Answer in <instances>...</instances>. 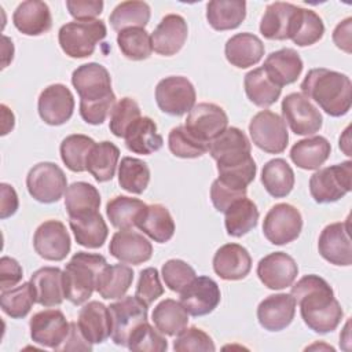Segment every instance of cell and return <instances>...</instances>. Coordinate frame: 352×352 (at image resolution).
<instances>
[{
  "label": "cell",
  "mask_w": 352,
  "mask_h": 352,
  "mask_svg": "<svg viewBox=\"0 0 352 352\" xmlns=\"http://www.w3.org/2000/svg\"><path fill=\"white\" fill-rule=\"evenodd\" d=\"M261 183L271 197L283 198L294 187V172L283 158H274L263 166Z\"/></svg>",
  "instance_id": "f35d334b"
},
{
  "label": "cell",
  "mask_w": 352,
  "mask_h": 352,
  "mask_svg": "<svg viewBox=\"0 0 352 352\" xmlns=\"http://www.w3.org/2000/svg\"><path fill=\"white\" fill-rule=\"evenodd\" d=\"M246 16L243 0H213L206 6V19L219 32L236 29Z\"/></svg>",
  "instance_id": "e575fe53"
},
{
  "label": "cell",
  "mask_w": 352,
  "mask_h": 352,
  "mask_svg": "<svg viewBox=\"0 0 352 352\" xmlns=\"http://www.w3.org/2000/svg\"><path fill=\"white\" fill-rule=\"evenodd\" d=\"M331 146L324 136L301 139L290 148V160L301 169H319L330 157Z\"/></svg>",
  "instance_id": "d6a6232c"
},
{
  "label": "cell",
  "mask_w": 352,
  "mask_h": 352,
  "mask_svg": "<svg viewBox=\"0 0 352 352\" xmlns=\"http://www.w3.org/2000/svg\"><path fill=\"white\" fill-rule=\"evenodd\" d=\"M150 7L144 1H122L110 14L109 21L116 32L129 28H144L150 21Z\"/></svg>",
  "instance_id": "ee69618b"
},
{
  "label": "cell",
  "mask_w": 352,
  "mask_h": 352,
  "mask_svg": "<svg viewBox=\"0 0 352 352\" xmlns=\"http://www.w3.org/2000/svg\"><path fill=\"white\" fill-rule=\"evenodd\" d=\"M173 349L177 352H213L216 351V346L208 333L199 327L191 326L188 329L186 327L176 336Z\"/></svg>",
  "instance_id": "11a10c76"
},
{
  "label": "cell",
  "mask_w": 352,
  "mask_h": 352,
  "mask_svg": "<svg viewBox=\"0 0 352 352\" xmlns=\"http://www.w3.org/2000/svg\"><path fill=\"white\" fill-rule=\"evenodd\" d=\"M195 88L187 77L169 76L155 87V102L161 111L180 117L195 106Z\"/></svg>",
  "instance_id": "30bf717a"
},
{
  "label": "cell",
  "mask_w": 352,
  "mask_h": 352,
  "mask_svg": "<svg viewBox=\"0 0 352 352\" xmlns=\"http://www.w3.org/2000/svg\"><path fill=\"white\" fill-rule=\"evenodd\" d=\"M0 194H1V198H0V217L7 219L18 210V206H19L18 195H16V191L14 190V187L7 184V183L0 184Z\"/></svg>",
  "instance_id": "6125c7cd"
},
{
  "label": "cell",
  "mask_w": 352,
  "mask_h": 352,
  "mask_svg": "<svg viewBox=\"0 0 352 352\" xmlns=\"http://www.w3.org/2000/svg\"><path fill=\"white\" fill-rule=\"evenodd\" d=\"M22 279V267L19 263L8 256H3L0 260V289L7 290L15 287Z\"/></svg>",
  "instance_id": "94428289"
},
{
  "label": "cell",
  "mask_w": 352,
  "mask_h": 352,
  "mask_svg": "<svg viewBox=\"0 0 352 352\" xmlns=\"http://www.w3.org/2000/svg\"><path fill=\"white\" fill-rule=\"evenodd\" d=\"M139 117H142L139 104L131 98H122L111 110L109 129L114 136L124 138L129 125Z\"/></svg>",
  "instance_id": "db71d44e"
},
{
  "label": "cell",
  "mask_w": 352,
  "mask_h": 352,
  "mask_svg": "<svg viewBox=\"0 0 352 352\" xmlns=\"http://www.w3.org/2000/svg\"><path fill=\"white\" fill-rule=\"evenodd\" d=\"M69 14L77 21H91L103 11L102 0H67Z\"/></svg>",
  "instance_id": "91938a15"
},
{
  "label": "cell",
  "mask_w": 352,
  "mask_h": 352,
  "mask_svg": "<svg viewBox=\"0 0 352 352\" xmlns=\"http://www.w3.org/2000/svg\"><path fill=\"white\" fill-rule=\"evenodd\" d=\"M302 230V216L290 204L274 205L264 217L263 232L272 245H286L298 238Z\"/></svg>",
  "instance_id": "8fae6325"
},
{
  "label": "cell",
  "mask_w": 352,
  "mask_h": 352,
  "mask_svg": "<svg viewBox=\"0 0 352 352\" xmlns=\"http://www.w3.org/2000/svg\"><path fill=\"white\" fill-rule=\"evenodd\" d=\"M298 8V6L285 1L268 4L260 22V33L268 40L290 38Z\"/></svg>",
  "instance_id": "d4e9b609"
},
{
  "label": "cell",
  "mask_w": 352,
  "mask_h": 352,
  "mask_svg": "<svg viewBox=\"0 0 352 352\" xmlns=\"http://www.w3.org/2000/svg\"><path fill=\"white\" fill-rule=\"evenodd\" d=\"M109 252L121 263L139 265L151 258L153 245L146 236L136 231L120 230L111 236Z\"/></svg>",
  "instance_id": "7402d4cb"
},
{
  "label": "cell",
  "mask_w": 352,
  "mask_h": 352,
  "mask_svg": "<svg viewBox=\"0 0 352 352\" xmlns=\"http://www.w3.org/2000/svg\"><path fill=\"white\" fill-rule=\"evenodd\" d=\"M33 342L58 351L70 334V323L59 309H44L29 322Z\"/></svg>",
  "instance_id": "4fadbf2b"
},
{
  "label": "cell",
  "mask_w": 352,
  "mask_h": 352,
  "mask_svg": "<svg viewBox=\"0 0 352 352\" xmlns=\"http://www.w3.org/2000/svg\"><path fill=\"white\" fill-rule=\"evenodd\" d=\"M302 67V59L293 48H282L271 52L263 65V69L270 80L280 88L297 81Z\"/></svg>",
  "instance_id": "83f0119b"
},
{
  "label": "cell",
  "mask_w": 352,
  "mask_h": 352,
  "mask_svg": "<svg viewBox=\"0 0 352 352\" xmlns=\"http://www.w3.org/2000/svg\"><path fill=\"white\" fill-rule=\"evenodd\" d=\"M106 34L107 28L102 19L73 21L60 26L58 41L67 56L80 59L91 56Z\"/></svg>",
  "instance_id": "277c9868"
},
{
  "label": "cell",
  "mask_w": 352,
  "mask_h": 352,
  "mask_svg": "<svg viewBox=\"0 0 352 352\" xmlns=\"http://www.w3.org/2000/svg\"><path fill=\"white\" fill-rule=\"evenodd\" d=\"M143 234L158 243H165L175 234V221L168 208L161 204L147 205V209L136 226Z\"/></svg>",
  "instance_id": "8d00e7d4"
},
{
  "label": "cell",
  "mask_w": 352,
  "mask_h": 352,
  "mask_svg": "<svg viewBox=\"0 0 352 352\" xmlns=\"http://www.w3.org/2000/svg\"><path fill=\"white\" fill-rule=\"evenodd\" d=\"M248 188L235 187L228 183H224L219 177L212 183L210 187V201L217 212H226V209L239 198L246 197Z\"/></svg>",
  "instance_id": "6f0895ef"
},
{
  "label": "cell",
  "mask_w": 352,
  "mask_h": 352,
  "mask_svg": "<svg viewBox=\"0 0 352 352\" xmlns=\"http://www.w3.org/2000/svg\"><path fill=\"white\" fill-rule=\"evenodd\" d=\"M257 276L271 290H282L293 285L298 275L297 263L285 252L264 256L257 264Z\"/></svg>",
  "instance_id": "ac0fdd59"
},
{
  "label": "cell",
  "mask_w": 352,
  "mask_h": 352,
  "mask_svg": "<svg viewBox=\"0 0 352 352\" xmlns=\"http://www.w3.org/2000/svg\"><path fill=\"white\" fill-rule=\"evenodd\" d=\"M36 253L48 261H62L70 252L72 241L65 224L59 220L41 223L33 236Z\"/></svg>",
  "instance_id": "9a60e30c"
},
{
  "label": "cell",
  "mask_w": 352,
  "mask_h": 352,
  "mask_svg": "<svg viewBox=\"0 0 352 352\" xmlns=\"http://www.w3.org/2000/svg\"><path fill=\"white\" fill-rule=\"evenodd\" d=\"M324 33L322 18L312 10L298 8V14L290 34V40L298 47H307L318 43Z\"/></svg>",
  "instance_id": "c3c4849f"
},
{
  "label": "cell",
  "mask_w": 352,
  "mask_h": 352,
  "mask_svg": "<svg viewBox=\"0 0 352 352\" xmlns=\"http://www.w3.org/2000/svg\"><path fill=\"white\" fill-rule=\"evenodd\" d=\"M213 270L224 280H239L250 272L252 257L242 245L226 243L213 256Z\"/></svg>",
  "instance_id": "cb8c5ba5"
},
{
  "label": "cell",
  "mask_w": 352,
  "mask_h": 352,
  "mask_svg": "<svg viewBox=\"0 0 352 352\" xmlns=\"http://www.w3.org/2000/svg\"><path fill=\"white\" fill-rule=\"evenodd\" d=\"M296 300L292 294L278 293L265 297L257 307V319L263 329L280 331L294 319Z\"/></svg>",
  "instance_id": "603a6c76"
},
{
  "label": "cell",
  "mask_w": 352,
  "mask_h": 352,
  "mask_svg": "<svg viewBox=\"0 0 352 352\" xmlns=\"http://www.w3.org/2000/svg\"><path fill=\"white\" fill-rule=\"evenodd\" d=\"M26 187L36 201L41 204L58 202L67 188V179L62 168L54 162H38L26 176Z\"/></svg>",
  "instance_id": "8992f818"
},
{
  "label": "cell",
  "mask_w": 352,
  "mask_h": 352,
  "mask_svg": "<svg viewBox=\"0 0 352 352\" xmlns=\"http://www.w3.org/2000/svg\"><path fill=\"white\" fill-rule=\"evenodd\" d=\"M351 25L352 18L348 16L342 22H340L333 32L334 44L346 54H351Z\"/></svg>",
  "instance_id": "e7e4bbea"
},
{
  "label": "cell",
  "mask_w": 352,
  "mask_h": 352,
  "mask_svg": "<svg viewBox=\"0 0 352 352\" xmlns=\"http://www.w3.org/2000/svg\"><path fill=\"white\" fill-rule=\"evenodd\" d=\"M320 256L334 265L348 267L352 264V246L349 236V219L326 226L318 241Z\"/></svg>",
  "instance_id": "e0dca14e"
},
{
  "label": "cell",
  "mask_w": 352,
  "mask_h": 352,
  "mask_svg": "<svg viewBox=\"0 0 352 352\" xmlns=\"http://www.w3.org/2000/svg\"><path fill=\"white\" fill-rule=\"evenodd\" d=\"M150 182L148 165L135 157H124L118 165V184L131 194H142Z\"/></svg>",
  "instance_id": "bcb514c9"
},
{
  "label": "cell",
  "mask_w": 352,
  "mask_h": 352,
  "mask_svg": "<svg viewBox=\"0 0 352 352\" xmlns=\"http://www.w3.org/2000/svg\"><path fill=\"white\" fill-rule=\"evenodd\" d=\"M77 326L91 344H102L111 336V315L109 307L99 301H89L78 312Z\"/></svg>",
  "instance_id": "484cf974"
},
{
  "label": "cell",
  "mask_w": 352,
  "mask_h": 352,
  "mask_svg": "<svg viewBox=\"0 0 352 352\" xmlns=\"http://www.w3.org/2000/svg\"><path fill=\"white\" fill-rule=\"evenodd\" d=\"M243 87L248 99L258 107H270L279 99L282 92V88L270 80L263 67L246 73Z\"/></svg>",
  "instance_id": "b9f144b4"
},
{
  "label": "cell",
  "mask_w": 352,
  "mask_h": 352,
  "mask_svg": "<svg viewBox=\"0 0 352 352\" xmlns=\"http://www.w3.org/2000/svg\"><path fill=\"white\" fill-rule=\"evenodd\" d=\"M69 226L76 242L88 249L102 248L109 235L107 224L98 210L69 217Z\"/></svg>",
  "instance_id": "4dcf8cb0"
},
{
  "label": "cell",
  "mask_w": 352,
  "mask_h": 352,
  "mask_svg": "<svg viewBox=\"0 0 352 352\" xmlns=\"http://www.w3.org/2000/svg\"><path fill=\"white\" fill-rule=\"evenodd\" d=\"M227 60L239 69L257 65L264 55V44L260 37L253 33H238L230 37L224 47Z\"/></svg>",
  "instance_id": "f1b7e54d"
},
{
  "label": "cell",
  "mask_w": 352,
  "mask_h": 352,
  "mask_svg": "<svg viewBox=\"0 0 352 352\" xmlns=\"http://www.w3.org/2000/svg\"><path fill=\"white\" fill-rule=\"evenodd\" d=\"M162 294H164V286L160 280L158 270L154 267L142 270L138 285H136L135 296L148 307Z\"/></svg>",
  "instance_id": "9f6ffc18"
},
{
  "label": "cell",
  "mask_w": 352,
  "mask_h": 352,
  "mask_svg": "<svg viewBox=\"0 0 352 352\" xmlns=\"http://www.w3.org/2000/svg\"><path fill=\"white\" fill-rule=\"evenodd\" d=\"M14 26L25 36H40L52 26L48 6L40 0L22 1L12 14Z\"/></svg>",
  "instance_id": "4316f807"
},
{
  "label": "cell",
  "mask_w": 352,
  "mask_h": 352,
  "mask_svg": "<svg viewBox=\"0 0 352 352\" xmlns=\"http://www.w3.org/2000/svg\"><path fill=\"white\" fill-rule=\"evenodd\" d=\"M146 209L147 205L138 198L117 195L107 202L106 214L117 230H132L138 226Z\"/></svg>",
  "instance_id": "d590c367"
},
{
  "label": "cell",
  "mask_w": 352,
  "mask_h": 352,
  "mask_svg": "<svg viewBox=\"0 0 352 352\" xmlns=\"http://www.w3.org/2000/svg\"><path fill=\"white\" fill-rule=\"evenodd\" d=\"M162 279L169 290L182 293L195 278V270L180 258L168 260L161 270Z\"/></svg>",
  "instance_id": "f5cc1de1"
},
{
  "label": "cell",
  "mask_w": 352,
  "mask_h": 352,
  "mask_svg": "<svg viewBox=\"0 0 352 352\" xmlns=\"http://www.w3.org/2000/svg\"><path fill=\"white\" fill-rule=\"evenodd\" d=\"M352 162L344 161L316 170L309 179V194L318 204L337 202L352 188Z\"/></svg>",
  "instance_id": "5b68a950"
},
{
  "label": "cell",
  "mask_w": 352,
  "mask_h": 352,
  "mask_svg": "<svg viewBox=\"0 0 352 352\" xmlns=\"http://www.w3.org/2000/svg\"><path fill=\"white\" fill-rule=\"evenodd\" d=\"M155 329L165 336H177L188 324V314L180 301L165 298L155 305L151 314Z\"/></svg>",
  "instance_id": "ab89813d"
},
{
  "label": "cell",
  "mask_w": 352,
  "mask_h": 352,
  "mask_svg": "<svg viewBox=\"0 0 352 352\" xmlns=\"http://www.w3.org/2000/svg\"><path fill=\"white\" fill-rule=\"evenodd\" d=\"M125 146L129 151L143 155H150L158 151L164 139L157 132V124L150 117H139L133 121L124 136Z\"/></svg>",
  "instance_id": "1f68e13d"
},
{
  "label": "cell",
  "mask_w": 352,
  "mask_h": 352,
  "mask_svg": "<svg viewBox=\"0 0 352 352\" xmlns=\"http://www.w3.org/2000/svg\"><path fill=\"white\" fill-rule=\"evenodd\" d=\"M220 287L209 276L195 278L180 293V304L191 316H205L213 312L220 304Z\"/></svg>",
  "instance_id": "ffe728a7"
},
{
  "label": "cell",
  "mask_w": 352,
  "mask_h": 352,
  "mask_svg": "<svg viewBox=\"0 0 352 352\" xmlns=\"http://www.w3.org/2000/svg\"><path fill=\"white\" fill-rule=\"evenodd\" d=\"M117 44L121 54L131 60H143L153 52L151 36L144 28H129L118 32Z\"/></svg>",
  "instance_id": "681fc988"
},
{
  "label": "cell",
  "mask_w": 352,
  "mask_h": 352,
  "mask_svg": "<svg viewBox=\"0 0 352 352\" xmlns=\"http://www.w3.org/2000/svg\"><path fill=\"white\" fill-rule=\"evenodd\" d=\"M106 265L107 260L102 254L74 253L63 271L65 298L74 305L87 302L96 290L98 276Z\"/></svg>",
  "instance_id": "3957f363"
},
{
  "label": "cell",
  "mask_w": 352,
  "mask_h": 352,
  "mask_svg": "<svg viewBox=\"0 0 352 352\" xmlns=\"http://www.w3.org/2000/svg\"><path fill=\"white\" fill-rule=\"evenodd\" d=\"M40 118L52 126L67 122L74 111V96L63 84H51L44 88L37 102Z\"/></svg>",
  "instance_id": "2e32d148"
},
{
  "label": "cell",
  "mask_w": 352,
  "mask_h": 352,
  "mask_svg": "<svg viewBox=\"0 0 352 352\" xmlns=\"http://www.w3.org/2000/svg\"><path fill=\"white\" fill-rule=\"evenodd\" d=\"M114 106H116L114 94L95 102H80V116L87 124L100 125L107 118V116L111 114V110Z\"/></svg>",
  "instance_id": "680465c9"
},
{
  "label": "cell",
  "mask_w": 352,
  "mask_h": 352,
  "mask_svg": "<svg viewBox=\"0 0 352 352\" xmlns=\"http://www.w3.org/2000/svg\"><path fill=\"white\" fill-rule=\"evenodd\" d=\"M36 302L43 307L60 305L65 298L63 271L58 267H43L34 271L30 276Z\"/></svg>",
  "instance_id": "f546056e"
},
{
  "label": "cell",
  "mask_w": 352,
  "mask_h": 352,
  "mask_svg": "<svg viewBox=\"0 0 352 352\" xmlns=\"http://www.w3.org/2000/svg\"><path fill=\"white\" fill-rule=\"evenodd\" d=\"M290 294L300 307L304 323L312 331L326 334L338 327L344 311L326 279L315 274L305 275L292 287Z\"/></svg>",
  "instance_id": "6da1fadb"
},
{
  "label": "cell",
  "mask_w": 352,
  "mask_h": 352,
  "mask_svg": "<svg viewBox=\"0 0 352 352\" xmlns=\"http://www.w3.org/2000/svg\"><path fill=\"white\" fill-rule=\"evenodd\" d=\"M111 315V340L116 345L126 346L131 334L147 322L148 307L136 296H125L109 305Z\"/></svg>",
  "instance_id": "ba28073f"
},
{
  "label": "cell",
  "mask_w": 352,
  "mask_h": 352,
  "mask_svg": "<svg viewBox=\"0 0 352 352\" xmlns=\"http://www.w3.org/2000/svg\"><path fill=\"white\" fill-rule=\"evenodd\" d=\"M301 92L331 117L345 116L352 103V84L346 74L326 67L311 69L304 77Z\"/></svg>",
  "instance_id": "7a4b0ae2"
},
{
  "label": "cell",
  "mask_w": 352,
  "mask_h": 352,
  "mask_svg": "<svg viewBox=\"0 0 352 352\" xmlns=\"http://www.w3.org/2000/svg\"><path fill=\"white\" fill-rule=\"evenodd\" d=\"M95 144L94 139L87 135H69L60 143V158L72 172H84L87 170V158Z\"/></svg>",
  "instance_id": "f6af8a7d"
},
{
  "label": "cell",
  "mask_w": 352,
  "mask_h": 352,
  "mask_svg": "<svg viewBox=\"0 0 352 352\" xmlns=\"http://www.w3.org/2000/svg\"><path fill=\"white\" fill-rule=\"evenodd\" d=\"M92 344L88 342L81 334L76 322L70 323V334L58 351H91Z\"/></svg>",
  "instance_id": "be15d7a7"
},
{
  "label": "cell",
  "mask_w": 352,
  "mask_h": 352,
  "mask_svg": "<svg viewBox=\"0 0 352 352\" xmlns=\"http://www.w3.org/2000/svg\"><path fill=\"white\" fill-rule=\"evenodd\" d=\"M252 146L243 131L236 126L227 128L209 144V154L217 164V170L241 166L253 157Z\"/></svg>",
  "instance_id": "9c48e42d"
},
{
  "label": "cell",
  "mask_w": 352,
  "mask_h": 352,
  "mask_svg": "<svg viewBox=\"0 0 352 352\" xmlns=\"http://www.w3.org/2000/svg\"><path fill=\"white\" fill-rule=\"evenodd\" d=\"M72 84L80 96V102H95L114 94L110 73L96 62L78 66L72 74Z\"/></svg>",
  "instance_id": "5bb4252c"
},
{
  "label": "cell",
  "mask_w": 352,
  "mask_h": 352,
  "mask_svg": "<svg viewBox=\"0 0 352 352\" xmlns=\"http://www.w3.org/2000/svg\"><path fill=\"white\" fill-rule=\"evenodd\" d=\"M34 302L36 294L30 282H25L12 289L1 290L0 294L1 309L12 319L25 318L30 312Z\"/></svg>",
  "instance_id": "7dc6e473"
},
{
  "label": "cell",
  "mask_w": 352,
  "mask_h": 352,
  "mask_svg": "<svg viewBox=\"0 0 352 352\" xmlns=\"http://www.w3.org/2000/svg\"><path fill=\"white\" fill-rule=\"evenodd\" d=\"M249 133L252 142L268 154H280L287 147L289 133L286 122L271 110H261L253 116L249 124Z\"/></svg>",
  "instance_id": "52a82bcc"
},
{
  "label": "cell",
  "mask_w": 352,
  "mask_h": 352,
  "mask_svg": "<svg viewBox=\"0 0 352 352\" xmlns=\"http://www.w3.org/2000/svg\"><path fill=\"white\" fill-rule=\"evenodd\" d=\"M228 117L223 107L214 103L195 104L186 120L184 126L204 142H210L227 129Z\"/></svg>",
  "instance_id": "d6986e66"
},
{
  "label": "cell",
  "mask_w": 352,
  "mask_h": 352,
  "mask_svg": "<svg viewBox=\"0 0 352 352\" xmlns=\"http://www.w3.org/2000/svg\"><path fill=\"white\" fill-rule=\"evenodd\" d=\"M126 346L138 352H164L168 349V341L162 333L144 322L131 334Z\"/></svg>",
  "instance_id": "816d5d0a"
},
{
  "label": "cell",
  "mask_w": 352,
  "mask_h": 352,
  "mask_svg": "<svg viewBox=\"0 0 352 352\" xmlns=\"http://www.w3.org/2000/svg\"><path fill=\"white\" fill-rule=\"evenodd\" d=\"M168 147L170 153L179 158H198L209 151V143L197 138L184 125L170 129Z\"/></svg>",
  "instance_id": "f907efd6"
},
{
  "label": "cell",
  "mask_w": 352,
  "mask_h": 352,
  "mask_svg": "<svg viewBox=\"0 0 352 352\" xmlns=\"http://www.w3.org/2000/svg\"><path fill=\"white\" fill-rule=\"evenodd\" d=\"M283 121L287 122L293 133L308 136L319 132L323 118L316 106L302 94L293 92L282 100Z\"/></svg>",
  "instance_id": "7c38bea8"
},
{
  "label": "cell",
  "mask_w": 352,
  "mask_h": 352,
  "mask_svg": "<svg viewBox=\"0 0 352 352\" xmlns=\"http://www.w3.org/2000/svg\"><path fill=\"white\" fill-rule=\"evenodd\" d=\"M100 206V194L98 188L87 182H74L67 186L65 192V208L69 217L88 212H95Z\"/></svg>",
  "instance_id": "7bdbcfd3"
},
{
  "label": "cell",
  "mask_w": 352,
  "mask_h": 352,
  "mask_svg": "<svg viewBox=\"0 0 352 352\" xmlns=\"http://www.w3.org/2000/svg\"><path fill=\"white\" fill-rule=\"evenodd\" d=\"M258 216V209L252 199L246 197L236 199L224 212V226L227 234L234 238L246 235L257 226Z\"/></svg>",
  "instance_id": "836d02e7"
},
{
  "label": "cell",
  "mask_w": 352,
  "mask_h": 352,
  "mask_svg": "<svg viewBox=\"0 0 352 352\" xmlns=\"http://www.w3.org/2000/svg\"><path fill=\"white\" fill-rule=\"evenodd\" d=\"M133 282V270L125 264L106 265L96 280V292L104 300H116L125 296Z\"/></svg>",
  "instance_id": "74e56055"
},
{
  "label": "cell",
  "mask_w": 352,
  "mask_h": 352,
  "mask_svg": "<svg viewBox=\"0 0 352 352\" xmlns=\"http://www.w3.org/2000/svg\"><path fill=\"white\" fill-rule=\"evenodd\" d=\"M188 36L186 19L179 14H168L151 33L153 51L162 56L176 55Z\"/></svg>",
  "instance_id": "44dd1931"
},
{
  "label": "cell",
  "mask_w": 352,
  "mask_h": 352,
  "mask_svg": "<svg viewBox=\"0 0 352 352\" xmlns=\"http://www.w3.org/2000/svg\"><path fill=\"white\" fill-rule=\"evenodd\" d=\"M118 160L120 148L114 143L107 140L96 143L87 158V170L96 182H109L116 173Z\"/></svg>",
  "instance_id": "60d3db41"
}]
</instances>
